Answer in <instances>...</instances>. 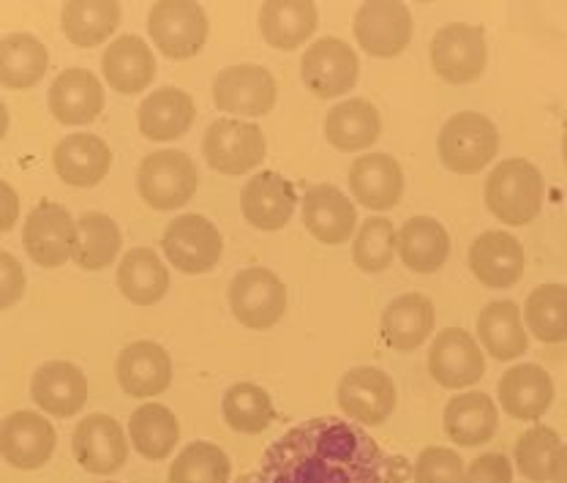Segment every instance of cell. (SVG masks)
<instances>
[{
    "instance_id": "cell-29",
    "label": "cell",
    "mask_w": 567,
    "mask_h": 483,
    "mask_svg": "<svg viewBox=\"0 0 567 483\" xmlns=\"http://www.w3.org/2000/svg\"><path fill=\"white\" fill-rule=\"evenodd\" d=\"M380 112L369 99H350V102L336 104L324 117V137L333 148L344 153L371 148L380 140Z\"/></svg>"
},
{
    "instance_id": "cell-16",
    "label": "cell",
    "mask_w": 567,
    "mask_h": 483,
    "mask_svg": "<svg viewBox=\"0 0 567 483\" xmlns=\"http://www.w3.org/2000/svg\"><path fill=\"white\" fill-rule=\"evenodd\" d=\"M429 372L442 388L451 391L475 386L486 372V361L475 336L466 333L464 328H445L436 333L429 350Z\"/></svg>"
},
{
    "instance_id": "cell-18",
    "label": "cell",
    "mask_w": 567,
    "mask_h": 483,
    "mask_svg": "<svg viewBox=\"0 0 567 483\" xmlns=\"http://www.w3.org/2000/svg\"><path fill=\"white\" fill-rule=\"evenodd\" d=\"M117 382L132 399H153L173 382V358L156 341H134L117 356Z\"/></svg>"
},
{
    "instance_id": "cell-28",
    "label": "cell",
    "mask_w": 567,
    "mask_h": 483,
    "mask_svg": "<svg viewBox=\"0 0 567 483\" xmlns=\"http://www.w3.org/2000/svg\"><path fill=\"white\" fill-rule=\"evenodd\" d=\"M194 115H197V104L181 88H162V91L151 93L137 110L140 132L147 140L156 143H169V140L183 137L192 129Z\"/></svg>"
},
{
    "instance_id": "cell-25",
    "label": "cell",
    "mask_w": 567,
    "mask_h": 483,
    "mask_svg": "<svg viewBox=\"0 0 567 483\" xmlns=\"http://www.w3.org/2000/svg\"><path fill=\"white\" fill-rule=\"evenodd\" d=\"M496 391H499L502 410L516 421H537L554 402L551 377L537 363L513 367L511 372L502 374Z\"/></svg>"
},
{
    "instance_id": "cell-39",
    "label": "cell",
    "mask_w": 567,
    "mask_h": 483,
    "mask_svg": "<svg viewBox=\"0 0 567 483\" xmlns=\"http://www.w3.org/2000/svg\"><path fill=\"white\" fill-rule=\"evenodd\" d=\"M121 251V229L106 214L91 210L82 214L76 222V249L74 260L85 270H102L117 257Z\"/></svg>"
},
{
    "instance_id": "cell-27",
    "label": "cell",
    "mask_w": 567,
    "mask_h": 483,
    "mask_svg": "<svg viewBox=\"0 0 567 483\" xmlns=\"http://www.w3.org/2000/svg\"><path fill=\"white\" fill-rule=\"evenodd\" d=\"M52 162H55V173L61 175V181H66L69 186L87 188L106 178L112 167V153L110 145L96 134H71L58 143Z\"/></svg>"
},
{
    "instance_id": "cell-35",
    "label": "cell",
    "mask_w": 567,
    "mask_h": 483,
    "mask_svg": "<svg viewBox=\"0 0 567 483\" xmlns=\"http://www.w3.org/2000/svg\"><path fill=\"white\" fill-rule=\"evenodd\" d=\"M117 290L134 306L158 304L169 290V270L153 249H132L117 268Z\"/></svg>"
},
{
    "instance_id": "cell-22",
    "label": "cell",
    "mask_w": 567,
    "mask_h": 483,
    "mask_svg": "<svg viewBox=\"0 0 567 483\" xmlns=\"http://www.w3.org/2000/svg\"><path fill=\"white\" fill-rule=\"evenodd\" d=\"M31 397L47 415L71 418L87 402V377L69 361H50L35 369Z\"/></svg>"
},
{
    "instance_id": "cell-3",
    "label": "cell",
    "mask_w": 567,
    "mask_h": 483,
    "mask_svg": "<svg viewBox=\"0 0 567 483\" xmlns=\"http://www.w3.org/2000/svg\"><path fill=\"white\" fill-rule=\"evenodd\" d=\"M496 151H499V132L481 112H458L440 132V158L451 173H481L496 158Z\"/></svg>"
},
{
    "instance_id": "cell-49",
    "label": "cell",
    "mask_w": 567,
    "mask_h": 483,
    "mask_svg": "<svg viewBox=\"0 0 567 483\" xmlns=\"http://www.w3.org/2000/svg\"><path fill=\"white\" fill-rule=\"evenodd\" d=\"M548 481L567 483V445H559L551 459V470H548Z\"/></svg>"
},
{
    "instance_id": "cell-15",
    "label": "cell",
    "mask_w": 567,
    "mask_h": 483,
    "mask_svg": "<svg viewBox=\"0 0 567 483\" xmlns=\"http://www.w3.org/2000/svg\"><path fill=\"white\" fill-rule=\"evenodd\" d=\"M71 448H74L76 464L93 475L117 473L128 459V440L121 423L104 412H93L85 421L76 423Z\"/></svg>"
},
{
    "instance_id": "cell-51",
    "label": "cell",
    "mask_w": 567,
    "mask_h": 483,
    "mask_svg": "<svg viewBox=\"0 0 567 483\" xmlns=\"http://www.w3.org/2000/svg\"><path fill=\"white\" fill-rule=\"evenodd\" d=\"M563 156H565V164H567V129H565V137H563Z\"/></svg>"
},
{
    "instance_id": "cell-26",
    "label": "cell",
    "mask_w": 567,
    "mask_h": 483,
    "mask_svg": "<svg viewBox=\"0 0 567 483\" xmlns=\"http://www.w3.org/2000/svg\"><path fill=\"white\" fill-rule=\"evenodd\" d=\"M102 72L110 88L123 96L142 93L156 76V58L140 37H121L112 41L102 55Z\"/></svg>"
},
{
    "instance_id": "cell-42",
    "label": "cell",
    "mask_w": 567,
    "mask_h": 483,
    "mask_svg": "<svg viewBox=\"0 0 567 483\" xmlns=\"http://www.w3.org/2000/svg\"><path fill=\"white\" fill-rule=\"evenodd\" d=\"M233 464L229 456L213 443H188L169 467V483H229Z\"/></svg>"
},
{
    "instance_id": "cell-5",
    "label": "cell",
    "mask_w": 567,
    "mask_h": 483,
    "mask_svg": "<svg viewBox=\"0 0 567 483\" xmlns=\"http://www.w3.org/2000/svg\"><path fill=\"white\" fill-rule=\"evenodd\" d=\"M147 31L162 55L186 61V58L199 55L208 41V17L203 6L192 0H162V3H153L147 14Z\"/></svg>"
},
{
    "instance_id": "cell-41",
    "label": "cell",
    "mask_w": 567,
    "mask_h": 483,
    "mask_svg": "<svg viewBox=\"0 0 567 483\" xmlns=\"http://www.w3.org/2000/svg\"><path fill=\"white\" fill-rule=\"evenodd\" d=\"M529 333L546 345H559L567 339V287L565 285H543L532 290L524 306Z\"/></svg>"
},
{
    "instance_id": "cell-23",
    "label": "cell",
    "mask_w": 567,
    "mask_h": 483,
    "mask_svg": "<svg viewBox=\"0 0 567 483\" xmlns=\"http://www.w3.org/2000/svg\"><path fill=\"white\" fill-rule=\"evenodd\" d=\"M350 188L360 205L371 210H390L404 194L401 164L388 153H365L350 167Z\"/></svg>"
},
{
    "instance_id": "cell-20",
    "label": "cell",
    "mask_w": 567,
    "mask_h": 483,
    "mask_svg": "<svg viewBox=\"0 0 567 483\" xmlns=\"http://www.w3.org/2000/svg\"><path fill=\"white\" fill-rule=\"evenodd\" d=\"M303 224L319 244L341 246L358 227V210L341 188L317 184L303 197Z\"/></svg>"
},
{
    "instance_id": "cell-34",
    "label": "cell",
    "mask_w": 567,
    "mask_h": 483,
    "mask_svg": "<svg viewBox=\"0 0 567 483\" xmlns=\"http://www.w3.org/2000/svg\"><path fill=\"white\" fill-rule=\"evenodd\" d=\"M477 336L486 347L488 356L496 361H513L524 356L529 347L527 333H524L522 309L513 300H494L477 317Z\"/></svg>"
},
{
    "instance_id": "cell-52",
    "label": "cell",
    "mask_w": 567,
    "mask_h": 483,
    "mask_svg": "<svg viewBox=\"0 0 567 483\" xmlns=\"http://www.w3.org/2000/svg\"><path fill=\"white\" fill-rule=\"evenodd\" d=\"M110 483H112V481H110Z\"/></svg>"
},
{
    "instance_id": "cell-30",
    "label": "cell",
    "mask_w": 567,
    "mask_h": 483,
    "mask_svg": "<svg viewBox=\"0 0 567 483\" xmlns=\"http://www.w3.org/2000/svg\"><path fill=\"white\" fill-rule=\"evenodd\" d=\"M431 331H434V304L421 292H406L382 311V336L393 350H417Z\"/></svg>"
},
{
    "instance_id": "cell-32",
    "label": "cell",
    "mask_w": 567,
    "mask_h": 483,
    "mask_svg": "<svg viewBox=\"0 0 567 483\" xmlns=\"http://www.w3.org/2000/svg\"><path fill=\"white\" fill-rule=\"evenodd\" d=\"M496 427H499V412H496L494 399L486 393L470 391L447 402L445 432L453 443L464 448L492 443Z\"/></svg>"
},
{
    "instance_id": "cell-44",
    "label": "cell",
    "mask_w": 567,
    "mask_h": 483,
    "mask_svg": "<svg viewBox=\"0 0 567 483\" xmlns=\"http://www.w3.org/2000/svg\"><path fill=\"white\" fill-rule=\"evenodd\" d=\"M559 445H563V440H559V434L551 427H540L537 423V427L527 429L516 443V464L524 479L546 483L548 470H551V459Z\"/></svg>"
},
{
    "instance_id": "cell-2",
    "label": "cell",
    "mask_w": 567,
    "mask_h": 483,
    "mask_svg": "<svg viewBox=\"0 0 567 483\" xmlns=\"http://www.w3.org/2000/svg\"><path fill=\"white\" fill-rule=\"evenodd\" d=\"M486 205L502 224L524 227L543 208V175L527 158L496 164L486 181Z\"/></svg>"
},
{
    "instance_id": "cell-31",
    "label": "cell",
    "mask_w": 567,
    "mask_h": 483,
    "mask_svg": "<svg viewBox=\"0 0 567 483\" xmlns=\"http://www.w3.org/2000/svg\"><path fill=\"white\" fill-rule=\"evenodd\" d=\"M395 249L401 260L415 274H434L451 255V235L431 216H415L395 235Z\"/></svg>"
},
{
    "instance_id": "cell-6",
    "label": "cell",
    "mask_w": 567,
    "mask_h": 483,
    "mask_svg": "<svg viewBox=\"0 0 567 483\" xmlns=\"http://www.w3.org/2000/svg\"><path fill=\"white\" fill-rule=\"evenodd\" d=\"M203 153L216 173L244 175L262 164L268 143L257 123L221 117V121L210 123V129L205 132Z\"/></svg>"
},
{
    "instance_id": "cell-36",
    "label": "cell",
    "mask_w": 567,
    "mask_h": 483,
    "mask_svg": "<svg viewBox=\"0 0 567 483\" xmlns=\"http://www.w3.org/2000/svg\"><path fill=\"white\" fill-rule=\"evenodd\" d=\"M50 69V52L31 33H11L0 39V85L28 91L39 85Z\"/></svg>"
},
{
    "instance_id": "cell-50",
    "label": "cell",
    "mask_w": 567,
    "mask_h": 483,
    "mask_svg": "<svg viewBox=\"0 0 567 483\" xmlns=\"http://www.w3.org/2000/svg\"><path fill=\"white\" fill-rule=\"evenodd\" d=\"M6 132H9V110H6L3 99H0V140L6 137Z\"/></svg>"
},
{
    "instance_id": "cell-45",
    "label": "cell",
    "mask_w": 567,
    "mask_h": 483,
    "mask_svg": "<svg viewBox=\"0 0 567 483\" xmlns=\"http://www.w3.org/2000/svg\"><path fill=\"white\" fill-rule=\"evenodd\" d=\"M412 479L415 483H461L464 481V459L453 448L431 445L417 456Z\"/></svg>"
},
{
    "instance_id": "cell-14",
    "label": "cell",
    "mask_w": 567,
    "mask_h": 483,
    "mask_svg": "<svg viewBox=\"0 0 567 483\" xmlns=\"http://www.w3.org/2000/svg\"><path fill=\"white\" fill-rule=\"evenodd\" d=\"M55 429L31 410L11 412L0 421V456L17 470H39L55 453Z\"/></svg>"
},
{
    "instance_id": "cell-13",
    "label": "cell",
    "mask_w": 567,
    "mask_h": 483,
    "mask_svg": "<svg viewBox=\"0 0 567 483\" xmlns=\"http://www.w3.org/2000/svg\"><path fill=\"white\" fill-rule=\"evenodd\" d=\"M354 39L369 55L395 58L412 41V14L404 3L374 0L363 3L354 14Z\"/></svg>"
},
{
    "instance_id": "cell-11",
    "label": "cell",
    "mask_w": 567,
    "mask_h": 483,
    "mask_svg": "<svg viewBox=\"0 0 567 483\" xmlns=\"http://www.w3.org/2000/svg\"><path fill=\"white\" fill-rule=\"evenodd\" d=\"M213 102L227 115H268L276 104V80L257 63L227 66L213 80Z\"/></svg>"
},
{
    "instance_id": "cell-47",
    "label": "cell",
    "mask_w": 567,
    "mask_h": 483,
    "mask_svg": "<svg viewBox=\"0 0 567 483\" xmlns=\"http://www.w3.org/2000/svg\"><path fill=\"white\" fill-rule=\"evenodd\" d=\"M25 296V270L9 251H0V311L11 309Z\"/></svg>"
},
{
    "instance_id": "cell-24",
    "label": "cell",
    "mask_w": 567,
    "mask_h": 483,
    "mask_svg": "<svg viewBox=\"0 0 567 483\" xmlns=\"http://www.w3.org/2000/svg\"><path fill=\"white\" fill-rule=\"evenodd\" d=\"M104 110V88L85 69L58 74L50 88V112L63 126H85Z\"/></svg>"
},
{
    "instance_id": "cell-33",
    "label": "cell",
    "mask_w": 567,
    "mask_h": 483,
    "mask_svg": "<svg viewBox=\"0 0 567 483\" xmlns=\"http://www.w3.org/2000/svg\"><path fill=\"white\" fill-rule=\"evenodd\" d=\"M259 28L276 50H298L317 31V6L309 0H268L259 11Z\"/></svg>"
},
{
    "instance_id": "cell-17",
    "label": "cell",
    "mask_w": 567,
    "mask_h": 483,
    "mask_svg": "<svg viewBox=\"0 0 567 483\" xmlns=\"http://www.w3.org/2000/svg\"><path fill=\"white\" fill-rule=\"evenodd\" d=\"M339 408L352 421L380 427L395 410L393 377L374 367L350 369L339 382Z\"/></svg>"
},
{
    "instance_id": "cell-8",
    "label": "cell",
    "mask_w": 567,
    "mask_h": 483,
    "mask_svg": "<svg viewBox=\"0 0 567 483\" xmlns=\"http://www.w3.org/2000/svg\"><path fill=\"white\" fill-rule=\"evenodd\" d=\"M486 33L477 25L453 22L431 39V66L445 82L466 85L486 72Z\"/></svg>"
},
{
    "instance_id": "cell-40",
    "label": "cell",
    "mask_w": 567,
    "mask_h": 483,
    "mask_svg": "<svg viewBox=\"0 0 567 483\" xmlns=\"http://www.w3.org/2000/svg\"><path fill=\"white\" fill-rule=\"evenodd\" d=\"M221 412L227 427L238 434L265 432L276 418L270 393L265 388L254 386V382H238V386L229 388L224 393Z\"/></svg>"
},
{
    "instance_id": "cell-46",
    "label": "cell",
    "mask_w": 567,
    "mask_h": 483,
    "mask_svg": "<svg viewBox=\"0 0 567 483\" xmlns=\"http://www.w3.org/2000/svg\"><path fill=\"white\" fill-rule=\"evenodd\" d=\"M461 483H513V467L505 453H483L470 462Z\"/></svg>"
},
{
    "instance_id": "cell-21",
    "label": "cell",
    "mask_w": 567,
    "mask_h": 483,
    "mask_svg": "<svg viewBox=\"0 0 567 483\" xmlns=\"http://www.w3.org/2000/svg\"><path fill=\"white\" fill-rule=\"evenodd\" d=\"M295 186L279 173H259L248 181L244 194H240V210L251 227L274 233V229L287 227L295 214Z\"/></svg>"
},
{
    "instance_id": "cell-10",
    "label": "cell",
    "mask_w": 567,
    "mask_h": 483,
    "mask_svg": "<svg viewBox=\"0 0 567 483\" xmlns=\"http://www.w3.org/2000/svg\"><path fill=\"white\" fill-rule=\"evenodd\" d=\"M22 244L31 260L41 268H61L74 257L76 222L63 205L41 203L31 210L22 227Z\"/></svg>"
},
{
    "instance_id": "cell-9",
    "label": "cell",
    "mask_w": 567,
    "mask_h": 483,
    "mask_svg": "<svg viewBox=\"0 0 567 483\" xmlns=\"http://www.w3.org/2000/svg\"><path fill=\"white\" fill-rule=\"evenodd\" d=\"M164 255L181 274H208L221 260L224 240L216 224L205 216L186 214L177 216L175 222L164 229Z\"/></svg>"
},
{
    "instance_id": "cell-38",
    "label": "cell",
    "mask_w": 567,
    "mask_h": 483,
    "mask_svg": "<svg viewBox=\"0 0 567 483\" xmlns=\"http://www.w3.org/2000/svg\"><path fill=\"white\" fill-rule=\"evenodd\" d=\"M121 3L115 0H71L63 6L61 25L71 44L96 47L117 31Z\"/></svg>"
},
{
    "instance_id": "cell-4",
    "label": "cell",
    "mask_w": 567,
    "mask_h": 483,
    "mask_svg": "<svg viewBox=\"0 0 567 483\" xmlns=\"http://www.w3.org/2000/svg\"><path fill=\"white\" fill-rule=\"evenodd\" d=\"M137 186L142 199L156 210L183 208L197 194L199 169L183 151H156L142 158Z\"/></svg>"
},
{
    "instance_id": "cell-19",
    "label": "cell",
    "mask_w": 567,
    "mask_h": 483,
    "mask_svg": "<svg viewBox=\"0 0 567 483\" xmlns=\"http://www.w3.org/2000/svg\"><path fill=\"white\" fill-rule=\"evenodd\" d=\"M470 268L475 279L488 290H507L516 285L527 268L524 246L502 229L483 233L470 249Z\"/></svg>"
},
{
    "instance_id": "cell-43",
    "label": "cell",
    "mask_w": 567,
    "mask_h": 483,
    "mask_svg": "<svg viewBox=\"0 0 567 483\" xmlns=\"http://www.w3.org/2000/svg\"><path fill=\"white\" fill-rule=\"evenodd\" d=\"M395 255V229L385 216H371L363 222L352 246V260L365 274H380L390 268Z\"/></svg>"
},
{
    "instance_id": "cell-48",
    "label": "cell",
    "mask_w": 567,
    "mask_h": 483,
    "mask_svg": "<svg viewBox=\"0 0 567 483\" xmlns=\"http://www.w3.org/2000/svg\"><path fill=\"white\" fill-rule=\"evenodd\" d=\"M20 219V197L6 181H0V233H9Z\"/></svg>"
},
{
    "instance_id": "cell-7",
    "label": "cell",
    "mask_w": 567,
    "mask_h": 483,
    "mask_svg": "<svg viewBox=\"0 0 567 483\" xmlns=\"http://www.w3.org/2000/svg\"><path fill=\"white\" fill-rule=\"evenodd\" d=\"M229 306L240 326L268 331L287 311V290L274 270L246 268L229 285Z\"/></svg>"
},
{
    "instance_id": "cell-12",
    "label": "cell",
    "mask_w": 567,
    "mask_h": 483,
    "mask_svg": "<svg viewBox=\"0 0 567 483\" xmlns=\"http://www.w3.org/2000/svg\"><path fill=\"white\" fill-rule=\"evenodd\" d=\"M300 72H303L306 88L315 96L336 99L352 91L354 82H358L360 63L347 41L328 37L315 41L306 50L303 61H300Z\"/></svg>"
},
{
    "instance_id": "cell-1",
    "label": "cell",
    "mask_w": 567,
    "mask_h": 483,
    "mask_svg": "<svg viewBox=\"0 0 567 483\" xmlns=\"http://www.w3.org/2000/svg\"><path fill=\"white\" fill-rule=\"evenodd\" d=\"M404 456H388L363 427L311 418L270 443L259 467L240 483H404Z\"/></svg>"
},
{
    "instance_id": "cell-37",
    "label": "cell",
    "mask_w": 567,
    "mask_h": 483,
    "mask_svg": "<svg viewBox=\"0 0 567 483\" xmlns=\"http://www.w3.org/2000/svg\"><path fill=\"white\" fill-rule=\"evenodd\" d=\"M128 438H132L134 451L140 456L151 459V462H162L175 451L177 440H181V423H177L169 408L147 402L132 412Z\"/></svg>"
}]
</instances>
